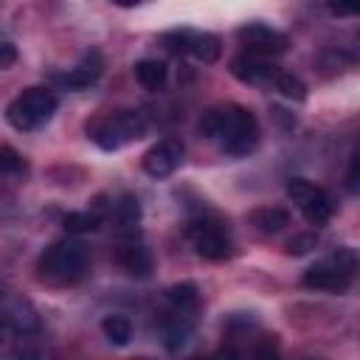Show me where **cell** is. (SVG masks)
<instances>
[{"instance_id": "cell-26", "label": "cell", "mask_w": 360, "mask_h": 360, "mask_svg": "<svg viewBox=\"0 0 360 360\" xmlns=\"http://www.w3.org/2000/svg\"><path fill=\"white\" fill-rule=\"evenodd\" d=\"M14 59H17V48L11 45V42H0V68H8V65H14Z\"/></svg>"}, {"instance_id": "cell-10", "label": "cell", "mask_w": 360, "mask_h": 360, "mask_svg": "<svg viewBox=\"0 0 360 360\" xmlns=\"http://www.w3.org/2000/svg\"><path fill=\"white\" fill-rule=\"evenodd\" d=\"M236 39L239 45L245 48L248 56H256V59H273V56H281L287 48H290V39L287 34L264 25V22H248L236 31Z\"/></svg>"}, {"instance_id": "cell-4", "label": "cell", "mask_w": 360, "mask_h": 360, "mask_svg": "<svg viewBox=\"0 0 360 360\" xmlns=\"http://www.w3.org/2000/svg\"><path fill=\"white\" fill-rule=\"evenodd\" d=\"M146 129H149V121L141 110H121V112H110L87 121L90 141L98 143L104 152H115L129 141H138L141 135H146Z\"/></svg>"}, {"instance_id": "cell-16", "label": "cell", "mask_w": 360, "mask_h": 360, "mask_svg": "<svg viewBox=\"0 0 360 360\" xmlns=\"http://www.w3.org/2000/svg\"><path fill=\"white\" fill-rule=\"evenodd\" d=\"M166 76H169V68L160 59H141V62H135V79L146 90H163Z\"/></svg>"}, {"instance_id": "cell-9", "label": "cell", "mask_w": 360, "mask_h": 360, "mask_svg": "<svg viewBox=\"0 0 360 360\" xmlns=\"http://www.w3.org/2000/svg\"><path fill=\"white\" fill-rule=\"evenodd\" d=\"M163 42L172 53H183V56H194L202 65H211L219 59L222 53V42L217 34L208 31H191V28H180V31H169L163 34Z\"/></svg>"}, {"instance_id": "cell-3", "label": "cell", "mask_w": 360, "mask_h": 360, "mask_svg": "<svg viewBox=\"0 0 360 360\" xmlns=\"http://www.w3.org/2000/svg\"><path fill=\"white\" fill-rule=\"evenodd\" d=\"M87 264H90V256H87V248L79 242V239H56L51 242L39 259H37V276L45 281V284H53V287H68V284H76L87 276Z\"/></svg>"}, {"instance_id": "cell-20", "label": "cell", "mask_w": 360, "mask_h": 360, "mask_svg": "<svg viewBox=\"0 0 360 360\" xmlns=\"http://www.w3.org/2000/svg\"><path fill=\"white\" fill-rule=\"evenodd\" d=\"M273 90H276V93H281V96H284V98H290V101H304V98H307V84H304L298 76L287 73V70H281V73L276 76Z\"/></svg>"}, {"instance_id": "cell-22", "label": "cell", "mask_w": 360, "mask_h": 360, "mask_svg": "<svg viewBox=\"0 0 360 360\" xmlns=\"http://www.w3.org/2000/svg\"><path fill=\"white\" fill-rule=\"evenodd\" d=\"M20 172H25V160H22V155L14 149V146H0V174H20Z\"/></svg>"}, {"instance_id": "cell-21", "label": "cell", "mask_w": 360, "mask_h": 360, "mask_svg": "<svg viewBox=\"0 0 360 360\" xmlns=\"http://www.w3.org/2000/svg\"><path fill=\"white\" fill-rule=\"evenodd\" d=\"M22 340H28V338H22V335L14 329V323L0 315V360H3V357H11Z\"/></svg>"}, {"instance_id": "cell-27", "label": "cell", "mask_w": 360, "mask_h": 360, "mask_svg": "<svg viewBox=\"0 0 360 360\" xmlns=\"http://www.w3.org/2000/svg\"><path fill=\"white\" fill-rule=\"evenodd\" d=\"M346 186H349L352 194L357 191V155H352V166H349V174H346Z\"/></svg>"}, {"instance_id": "cell-29", "label": "cell", "mask_w": 360, "mask_h": 360, "mask_svg": "<svg viewBox=\"0 0 360 360\" xmlns=\"http://www.w3.org/2000/svg\"><path fill=\"white\" fill-rule=\"evenodd\" d=\"M208 360H211V357H208Z\"/></svg>"}, {"instance_id": "cell-15", "label": "cell", "mask_w": 360, "mask_h": 360, "mask_svg": "<svg viewBox=\"0 0 360 360\" xmlns=\"http://www.w3.org/2000/svg\"><path fill=\"white\" fill-rule=\"evenodd\" d=\"M250 225L259 231V233H278L290 225V214L284 208H276V205H267V208H256L250 214Z\"/></svg>"}, {"instance_id": "cell-28", "label": "cell", "mask_w": 360, "mask_h": 360, "mask_svg": "<svg viewBox=\"0 0 360 360\" xmlns=\"http://www.w3.org/2000/svg\"><path fill=\"white\" fill-rule=\"evenodd\" d=\"M135 360H152V357H135Z\"/></svg>"}, {"instance_id": "cell-24", "label": "cell", "mask_w": 360, "mask_h": 360, "mask_svg": "<svg viewBox=\"0 0 360 360\" xmlns=\"http://www.w3.org/2000/svg\"><path fill=\"white\" fill-rule=\"evenodd\" d=\"M315 245H318V236H315V233H298V236H292V239L287 242V250H290L292 256H301V253H309Z\"/></svg>"}, {"instance_id": "cell-11", "label": "cell", "mask_w": 360, "mask_h": 360, "mask_svg": "<svg viewBox=\"0 0 360 360\" xmlns=\"http://www.w3.org/2000/svg\"><path fill=\"white\" fill-rule=\"evenodd\" d=\"M115 262L124 267L127 276H135V278H146L152 273V253L132 231L121 233L118 248H115Z\"/></svg>"}, {"instance_id": "cell-7", "label": "cell", "mask_w": 360, "mask_h": 360, "mask_svg": "<svg viewBox=\"0 0 360 360\" xmlns=\"http://www.w3.org/2000/svg\"><path fill=\"white\" fill-rule=\"evenodd\" d=\"M186 239L194 248V253L202 256V259H208V262L228 259L231 256V248H233V239H231L228 225L219 217H211V214H202V217L188 219Z\"/></svg>"}, {"instance_id": "cell-23", "label": "cell", "mask_w": 360, "mask_h": 360, "mask_svg": "<svg viewBox=\"0 0 360 360\" xmlns=\"http://www.w3.org/2000/svg\"><path fill=\"white\" fill-rule=\"evenodd\" d=\"M250 360H281L278 340H276L273 335H264V338L250 349Z\"/></svg>"}, {"instance_id": "cell-6", "label": "cell", "mask_w": 360, "mask_h": 360, "mask_svg": "<svg viewBox=\"0 0 360 360\" xmlns=\"http://www.w3.org/2000/svg\"><path fill=\"white\" fill-rule=\"evenodd\" d=\"M56 93L51 87H25L20 96H14L6 107V121L20 129V132H31V129H39L45 127L53 112H56Z\"/></svg>"}, {"instance_id": "cell-25", "label": "cell", "mask_w": 360, "mask_h": 360, "mask_svg": "<svg viewBox=\"0 0 360 360\" xmlns=\"http://www.w3.org/2000/svg\"><path fill=\"white\" fill-rule=\"evenodd\" d=\"M14 360H39V349L31 343V338L28 340H22L20 346H17V352L11 354Z\"/></svg>"}, {"instance_id": "cell-1", "label": "cell", "mask_w": 360, "mask_h": 360, "mask_svg": "<svg viewBox=\"0 0 360 360\" xmlns=\"http://www.w3.org/2000/svg\"><path fill=\"white\" fill-rule=\"evenodd\" d=\"M197 132L208 141H217L225 155L245 158L259 146V121L256 115L242 104H217L208 107L200 121Z\"/></svg>"}, {"instance_id": "cell-13", "label": "cell", "mask_w": 360, "mask_h": 360, "mask_svg": "<svg viewBox=\"0 0 360 360\" xmlns=\"http://www.w3.org/2000/svg\"><path fill=\"white\" fill-rule=\"evenodd\" d=\"M180 160H183V143L177 138H163L146 149L141 163L149 177H169L180 166Z\"/></svg>"}, {"instance_id": "cell-5", "label": "cell", "mask_w": 360, "mask_h": 360, "mask_svg": "<svg viewBox=\"0 0 360 360\" xmlns=\"http://www.w3.org/2000/svg\"><path fill=\"white\" fill-rule=\"evenodd\" d=\"M354 273H357V253L352 248H338L335 253H329L321 262H315L312 267H307L304 287H309L315 292L340 295L352 287Z\"/></svg>"}, {"instance_id": "cell-17", "label": "cell", "mask_w": 360, "mask_h": 360, "mask_svg": "<svg viewBox=\"0 0 360 360\" xmlns=\"http://www.w3.org/2000/svg\"><path fill=\"white\" fill-rule=\"evenodd\" d=\"M101 219L104 217H101L98 208L96 211H70V214L62 217V225H65L68 233H90L101 225Z\"/></svg>"}, {"instance_id": "cell-12", "label": "cell", "mask_w": 360, "mask_h": 360, "mask_svg": "<svg viewBox=\"0 0 360 360\" xmlns=\"http://www.w3.org/2000/svg\"><path fill=\"white\" fill-rule=\"evenodd\" d=\"M101 73H104V56H101V51L90 48V51L82 53V59L68 73L56 76V84L65 87V90H84V87L96 84Z\"/></svg>"}, {"instance_id": "cell-8", "label": "cell", "mask_w": 360, "mask_h": 360, "mask_svg": "<svg viewBox=\"0 0 360 360\" xmlns=\"http://www.w3.org/2000/svg\"><path fill=\"white\" fill-rule=\"evenodd\" d=\"M287 194L295 202V208L304 214V219L312 222V225H326L332 219V214H335L332 197L321 186H315V183H309L304 177H292L287 183Z\"/></svg>"}, {"instance_id": "cell-14", "label": "cell", "mask_w": 360, "mask_h": 360, "mask_svg": "<svg viewBox=\"0 0 360 360\" xmlns=\"http://www.w3.org/2000/svg\"><path fill=\"white\" fill-rule=\"evenodd\" d=\"M231 73L242 82V84H256V87H273L276 76L281 73L278 65H273L270 59H256V56H236L231 59Z\"/></svg>"}, {"instance_id": "cell-18", "label": "cell", "mask_w": 360, "mask_h": 360, "mask_svg": "<svg viewBox=\"0 0 360 360\" xmlns=\"http://www.w3.org/2000/svg\"><path fill=\"white\" fill-rule=\"evenodd\" d=\"M101 332H104V338H107L110 343L127 346L129 338H132V323H129L127 315H107V318L101 321Z\"/></svg>"}, {"instance_id": "cell-19", "label": "cell", "mask_w": 360, "mask_h": 360, "mask_svg": "<svg viewBox=\"0 0 360 360\" xmlns=\"http://www.w3.org/2000/svg\"><path fill=\"white\" fill-rule=\"evenodd\" d=\"M115 219L121 225V231H132L141 219V202L135 194H124L118 202H115Z\"/></svg>"}, {"instance_id": "cell-2", "label": "cell", "mask_w": 360, "mask_h": 360, "mask_svg": "<svg viewBox=\"0 0 360 360\" xmlns=\"http://www.w3.org/2000/svg\"><path fill=\"white\" fill-rule=\"evenodd\" d=\"M200 312V290L191 281H180L166 287L163 292V309L158 312V326L163 335V343L169 349H177L188 340Z\"/></svg>"}]
</instances>
